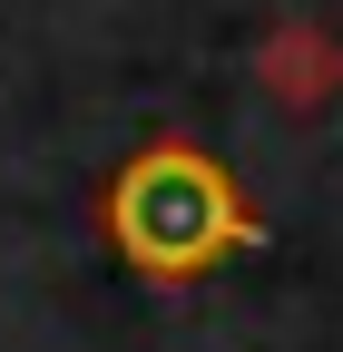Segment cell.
<instances>
[{
    "label": "cell",
    "instance_id": "7a4b0ae2",
    "mask_svg": "<svg viewBox=\"0 0 343 352\" xmlns=\"http://www.w3.org/2000/svg\"><path fill=\"white\" fill-rule=\"evenodd\" d=\"M255 78H265V98H284L294 118H314L343 98V39L324 20H275L265 50H255Z\"/></svg>",
    "mask_w": 343,
    "mask_h": 352
},
{
    "label": "cell",
    "instance_id": "6da1fadb",
    "mask_svg": "<svg viewBox=\"0 0 343 352\" xmlns=\"http://www.w3.org/2000/svg\"><path fill=\"white\" fill-rule=\"evenodd\" d=\"M98 226H108V245L138 264L147 284H196V274H216L226 254L265 245V215L245 206L226 157H206L196 138H147L108 176Z\"/></svg>",
    "mask_w": 343,
    "mask_h": 352
}]
</instances>
